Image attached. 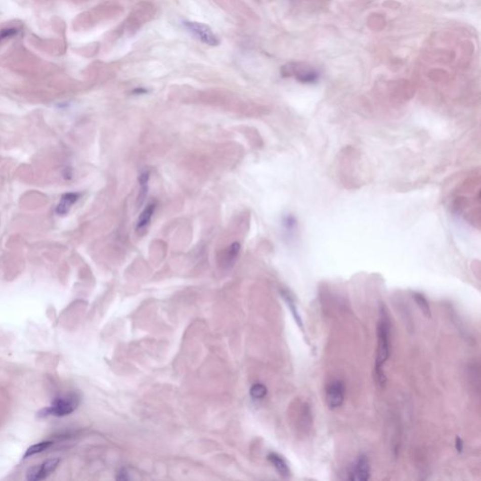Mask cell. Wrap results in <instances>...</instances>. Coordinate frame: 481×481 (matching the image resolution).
I'll use <instances>...</instances> for the list:
<instances>
[{
  "mask_svg": "<svg viewBox=\"0 0 481 481\" xmlns=\"http://www.w3.org/2000/svg\"><path fill=\"white\" fill-rule=\"evenodd\" d=\"M391 349V322L385 304L382 303L377 324V349H376L374 377L377 384L384 387L387 378L384 373V364L388 360Z\"/></svg>",
  "mask_w": 481,
  "mask_h": 481,
  "instance_id": "1",
  "label": "cell"
},
{
  "mask_svg": "<svg viewBox=\"0 0 481 481\" xmlns=\"http://www.w3.org/2000/svg\"><path fill=\"white\" fill-rule=\"evenodd\" d=\"M155 14V9L149 2L139 3L133 11L125 22H123V32L128 31L134 33L140 27L151 20Z\"/></svg>",
  "mask_w": 481,
  "mask_h": 481,
  "instance_id": "2",
  "label": "cell"
},
{
  "mask_svg": "<svg viewBox=\"0 0 481 481\" xmlns=\"http://www.w3.org/2000/svg\"><path fill=\"white\" fill-rule=\"evenodd\" d=\"M80 403L79 396L74 393L61 396L54 401L51 406L43 409L39 413V416H65L74 412Z\"/></svg>",
  "mask_w": 481,
  "mask_h": 481,
  "instance_id": "3",
  "label": "cell"
},
{
  "mask_svg": "<svg viewBox=\"0 0 481 481\" xmlns=\"http://www.w3.org/2000/svg\"><path fill=\"white\" fill-rule=\"evenodd\" d=\"M284 76H294L302 83H313L319 78L320 74L315 69L305 63L291 62L282 68Z\"/></svg>",
  "mask_w": 481,
  "mask_h": 481,
  "instance_id": "4",
  "label": "cell"
},
{
  "mask_svg": "<svg viewBox=\"0 0 481 481\" xmlns=\"http://www.w3.org/2000/svg\"><path fill=\"white\" fill-rule=\"evenodd\" d=\"M185 28L191 32L198 40H201L203 43L210 47H216L219 45V40L217 36L212 32L211 27L203 23H198L194 21H185L184 22Z\"/></svg>",
  "mask_w": 481,
  "mask_h": 481,
  "instance_id": "5",
  "label": "cell"
},
{
  "mask_svg": "<svg viewBox=\"0 0 481 481\" xmlns=\"http://www.w3.org/2000/svg\"><path fill=\"white\" fill-rule=\"evenodd\" d=\"M345 384L340 380L330 382L325 387V402L331 410L339 408L345 401Z\"/></svg>",
  "mask_w": 481,
  "mask_h": 481,
  "instance_id": "6",
  "label": "cell"
},
{
  "mask_svg": "<svg viewBox=\"0 0 481 481\" xmlns=\"http://www.w3.org/2000/svg\"><path fill=\"white\" fill-rule=\"evenodd\" d=\"M371 475V468L368 456L361 454L351 467L348 473V478L353 481L369 480Z\"/></svg>",
  "mask_w": 481,
  "mask_h": 481,
  "instance_id": "7",
  "label": "cell"
},
{
  "mask_svg": "<svg viewBox=\"0 0 481 481\" xmlns=\"http://www.w3.org/2000/svg\"><path fill=\"white\" fill-rule=\"evenodd\" d=\"M60 461L59 458H55L45 461L41 464L29 468L27 473V480L40 481L47 478L49 474L57 469Z\"/></svg>",
  "mask_w": 481,
  "mask_h": 481,
  "instance_id": "8",
  "label": "cell"
},
{
  "mask_svg": "<svg viewBox=\"0 0 481 481\" xmlns=\"http://www.w3.org/2000/svg\"><path fill=\"white\" fill-rule=\"evenodd\" d=\"M267 458H268V461H270L271 463L273 464V466L276 468L278 474L282 475L283 477H289L290 476V467H289L287 461L284 460L283 457H281L280 455L275 453V452H272V453L268 455Z\"/></svg>",
  "mask_w": 481,
  "mask_h": 481,
  "instance_id": "9",
  "label": "cell"
},
{
  "mask_svg": "<svg viewBox=\"0 0 481 481\" xmlns=\"http://www.w3.org/2000/svg\"><path fill=\"white\" fill-rule=\"evenodd\" d=\"M281 295L283 297L285 302L288 304V307L290 308V312L292 314V317L295 321V323H297V325L299 326V328L302 330L303 332H304V325H303V319L302 317L300 315L299 313V310L297 309L296 303L294 302L293 298L291 296L290 292L288 290H281Z\"/></svg>",
  "mask_w": 481,
  "mask_h": 481,
  "instance_id": "10",
  "label": "cell"
},
{
  "mask_svg": "<svg viewBox=\"0 0 481 481\" xmlns=\"http://www.w3.org/2000/svg\"><path fill=\"white\" fill-rule=\"evenodd\" d=\"M80 198L78 193H67L62 196L60 204L57 207V213L60 215H65L68 211H70L71 207L73 206Z\"/></svg>",
  "mask_w": 481,
  "mask_h": 481,
  "instance_id": "11",
  "label": "cell"
},
{
  "mask_svg": "<svg viewBox=\"0 0 481 481\" xmlns=\"http://www.w3.org/2000/svg\"><path fill=\"white\" fill-rule=\"evenodd\" d=\"M241 245L239 243H233L229 246L223 253L222 256V264L226 268H231L233 264H235L238 255L240 253Z\"/></svg>",
  "mask_w": 481,
  "mask_h": 481,
  "instance_id": "12",
  "label": "cell"
},
{
  "mask_svg": "<svg viewBox=\"0 0 481 481\" xmlns=\"http://www.w3.org/2000/svg\"><path fill=\"white\" fill-rule=\"evenodd\" d=\"M155 207H156L155 203H150V204L147 205L144 211H142L141 214L139 215L138 224H137V230L138 231L144 230L146 227L150 224L152 215H153V212L155 211Z\"/></svg>",
  "mask_w": 481,
  "mask_h": 481,
  "instance_id": "13",
  "label": "cell"
},
{
  "mask_svg": "<svg viewBox=\"0 0 481 481\" xmlns=\"http://www.w3.org/2000/svg\"><path fill=\"white\" fill-rule=\"evenodd\" d=\"M412 296H413V299L415 300V303L417 304V307L419 308V310H421L423 315L426 318H430L431 317V310H430L428 299L426 298V296L421 292H417V291L413 292Z\"/></svg>",
  "mask_w": 481,
  "mask_h": 481,
  "instance_id": "14",
  "label": "cell"
},
{
  "mask_svg": "<svg viewBox=\"0 0 481 481\" xmlns=\"http://www.w3.org/2000/svg\"><path fill=\"white\" fill-rule=\"evenodd\" d=\"M150 179V173L148 171L142 172L139 175V182L140 185V195L139 197V205L142 204L148 193V184Z\"/></svg>",
  "mask_w": 481,
  "mask_h": 481,
  "instance_id": "15",
  "label": "cell"
},
{
  "mask_svg": "<svg viewBox=\"0 0 481 481\" xmlns=\"http://www.w3.org/2000/svg\"><path fill=\"white\" fill-rule=\"evenodd\" d=\"M53 443L52 442H41V443H39V444H36L34 445L32 447L28 448L26 452V454L24 456V458H27V457H30V456H33L35 454H38V453H40L45 450H47V448H49L50 446H52Z\"/></svg>",
  "mask_w": 481,
  "mask_h": 481,
  "instance_id": "16",
  "label": "cell"
},
{
  "mask_svg": "<svg viewBox=\"0 0 481 481\" xmlns=\"http://www.w3.org/2000/svg\"><path fill=\"white\" fill-rule=\"evenodd\" d=\"M267 387L263 383H255L250 389V395L254 400H261L267 395Z\"/></svg>",
  "mask_w": 481,
  "mask_h": 481,
  "instance_id": "17",
  "label": "cell"
},
{
  "mask_svg": "<svg viewBox=\"0 0 481 481\" xmlns=\"http://www.w3.org/2000/svg\"><path fill=\"white\" fill-rule=\"evenodd\" d=\"M18 29L16 27H6L0 30V45L5 40H10L14 38L18 33Z\"/></svg>",
  "mask_w": 481,
  "mask_h": 481,
  "instance_id": "18",
  "label": "cell"
},
{
  "mask_svg": "<svg viewBox=\"0 0 481 481\" xmlns=\"http://www.w3.org/2000/svg\"><path fill=\"white\" fill-rule=\"evenodd\" d=\"M455 448L458 453H462L464 449V443L460 436H456L455 438Z\"/></svg>",
  "mask_w": 481,
  "mask_h": 481,
  "instance_id": "19",
  "label": "cell"
},
{
  "mask_svg": "<svg viewBox=\"0 0 481 481\" xmlns=\"http://www.w3.org/2000/svg\"><path fill=\"white\" fill-rule=\"evenodd\" d=\"M134 93H137V94H141V93H147V91H146V90H141V89L139 90V89H138V90H136Z\"/></svg>",
  "mask_w": 481,
  "mask_h": 481,
  "instance_id": "20",
  "label": "cell"
}]
</instances>
